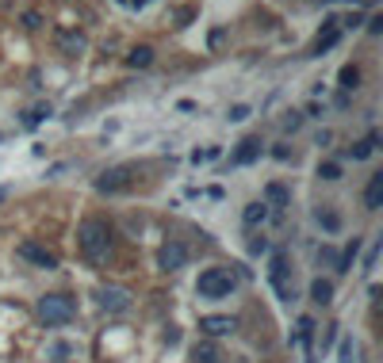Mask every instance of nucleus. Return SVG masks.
Segmentation results:
<instances>
[{
  "label": "nucleus",
  "instance_id": "obj_1",
  "mask_svg": "<svg viewBox=\"0 0 383 363\" xmlns=\"http://www.w3.org/2000/svg\"><path fill=\"white\" fill-rule=\"evenodd\" d=\"M77 245H81V253L88 256L92 264H104L111 256V226L104 222V218H84L81 230H77Z\"/></svg>",
  "mask_w": 383,
  "mask_h": 363
},
{
  "label": "nucleus",
  "instance_id": "obj_2",
  "mask_svg": "<svg viewBox=\"0 0 383 363\" xmlns=\"http://www.w3.org/2000/svg\"><path fill=\"white\" fill-rule=\"evenodd\" d=\"M234 287H238V275H234L230 268H207V272H200V279H196V295L200 298H230Z\"/></svg>",
  "mask_w": 383,
  "mask_h": 363
},
{
  "label": "nucleus",
  "instance_id": "obj_3",
  "mask_svg": "<svg viewBox=\"0 0 383 363\" xmlns=\"http://www.w3.org/2000/svg\"><path fill=\"white\" fill-rule=\"evenodd\" d=\"M77 314V302L69 295H42L39 298V322L42 325H66L73 322Z\"/></svg>",
  "mask_w": 383,
  "mask_h": 363
},
{
  "label": "nucleus",
  "instance_id": "obj_4",
  "mask_svg": "<svg viewBox=\"0 0 383 363\" xmlns=\"http://www.w3.org/2000/svg\"><path fill=\"white\" fill-rule=\"evenodd\" d=\"M268 279H272L276 295H280L283 302H292V298H295V287L288 283V256H283V253H272V268H268Z\"/></svg>",
  "mask_w": 383,
  "mask_h": 363
},
{
  "label": "nucleus",
  "instance_id": "obj_5",
  "mask_svg": "<svg viewBox=\"0 0 383 363\" xmlns=\"http://www.w3.org/2000/svg\"><path fill=\"white\" fill-rule=\"evenodd\" d=\"M184 264H188V245H180V241H165V245L158 248V268L161 272H180Z\"/></svg>",
  "mask_w": 383,
  "mask_h": 363
},
{
  "label": "nucleus",
  "instance_id": "obj_6",
  "mask_svg": "<svg viewBox=\"0 0 383 363\" xmlns=\"http://www.w3.org/2000/svg\"><path fill=\"white\" fill-rule=\"evenodd\" d=\"M16 253H19V260H31L35 268H46V272H54V268H58V256H54L46 245H39V241H24Z\"/></svg>",
  "mask_w": 383,
  "mask_h": 363
},
{
  "label": "nucleus",
  "instance_id": "obj_7",
  "mask_svg": "<svg viewBox=\"0 0 383 363\" xmlns=\"http://www.w3.org/2000/svg\"><path fill=\"white\" fill-rule=\"evenodd\" d=\"M337 42H342V23H337V16H330V19H326V27L318 31L315 46H310V58H322V54H330Z\"/></svg>",
  "mask_w": 383,
  "mask_h": 363
},
{
  "label": "nucleus",
  "instance_id": "obj_8",
  "mask_svg": "<svg viewBox=\"0 0 383 363\" xmlns=\"http://www.w3.org/2000/svg\"><path fill=\"white\" fill-rule=\"evenodd\" d=\"M96 302H100V310H108V314H127V310H131V295H127L123 287H100L96 291Z\"/></svg>",
  "mask_w": 383,
  "mask_h": 363
},
{
  "label": "nucleus",
  "instance_id": "obj_9",
  "mask_svg": "<svg viewBox=\"0 0 383 363\" xmlns=\"http://www.w3.org/2000/svg\"><path fill=\"white\" fill-rule=\"evenodd\" d=\"M131 173L134 168L131 165H115V168H108V173L96 180V191H104V195H111V191H123L127 184H131Z\"/></svg>",
  "mask_w": 383,
  "mask_h": 363
},
{
  "label": "nucleus",
  "instance_id": "obj_10",
  "mask_svg": "<svg viewBox=\"0 0 383 363\" xmlns=\"http://www.w3.org/2000/svg\"><path fill=\"white\" fill-rule=\"evenodd\" d=\"M261 153H265V141H261V138H245V141H238V149L230 153V165H253Z\"/></svg>",
  "mask_w": 383,
  "mask_h": 363
},
{
  "label": "nucleus",
  "instance_id": "obj_11",
  "mask_svg": "<svg viewBox=\"0 0 383 363\" xmlns=\"http://www.w3.org/2000/svg\"><path fill=\"white\" fill-rule=\"evenodd\" d=\"M200 329L207 333V337H230V333L238 329V322H234V317H223V314H211V317H200Z\"/></svg>",
  "mask_w": 383,
  "mask_h": 363
},
{
  "label": "nucleus",
  "instance_id": "obj_12",
  "mask_svg": "<svg viewBox=\"0 0 383 363\" xmlns=\"http://www.w3.org/2000/svg\"><path fill=\"white\" fill-rule=\"evenodd\" d=\"M88 46V39H84V31H58V50L62 54H81V50Z\"/></svg>",
  "mask_w": 383,
  "mask_h": 363
},
{
  "label": "nucleus",
  "instance_id": "obj_13",
  "mask_svg": "<svg viewBox=\"0 0 383 363\" xmlns=\"http://www.w3.org/2000/svg\"><path fill=\"white\" fill-rule=\"evenodd\" d=\"M364 206H368V210H380V206H383V173H375L372 180H368V188H364Z\"/></svg>",
  "mask_w": 383,
  "mask_h": 363
},
{
  "label": "nucleus",
  "instance_id": "obj_14",
  "mask_svg": "<svg viewBox=\"0 0 383 363\" xmlns=\"http://www.w3.org/2000/svg\"><path fill=\"white\" fill-rule=\"evenodd\" d=\"M242 222L245 226H265L268 222V203H245V210H242Z\"/></svg>",
  "mask_w": 383,
  "mask_h": 363
},
{
  "label": "nucleus",
  "instance_id": "obj_15",
  "mask_svg": "<svg viewBox=\"0 0 383 363\" xmlns=\"http://www.w3.org/2000/svg\"><path fill=\"white\" fill-rule=\"evenodd\" d=\"M218 360H223V352L211 340H200V344L192 348V363H218Z\"/></svg>",
  "mask_w": 383,
  "mask_h": 363
},
{
  "label": "nucleus",
  "instance_id": "obj_16",
  "mask_svg": "<svg viewBox=\"0 0 383 363\" xmlns=\"http://www.w3.org/2000/svg\"><path fill=\"white\" fill-rule=\"evenodd\" d=\"M310 302H315V306H330L333 302V283L330 279H315V283H310Z\"/></svg>",
  "mask_w": 383,
  "mask_h": 363
},
{
  "label": "nucleus",
  "instance_id": "obj_17",
  "mask_svg": "<svg viewBox=\"0 0 383 363\" xmlns=\"http://www.w3.org/2000/svg\"><path fill=\"white\" fill-rule=\"evenodd\" d=\"M127 66H131V69H146V66H153V46H134L131 54H127Z\"/></svg>",
  "mask_w": 383,
  "mask_h": 363
},
{
  "label": "nucleus",
  "instance_id": "obj_18",
  "mask_svg": "<svg viewBox=\"0 0 383 363\" xmlns=\"http://www.w3.org/2000/svg\"><path fill=\"white\" fill-rule=\"evenodd\" d=\"M357 253H360V237H353L349 241V245H345V253L342 256H337V264H333V268H337V272H353V260H357Z\"/></svg>",
  "mask_w": 383,
  "mask_h": 363
},
{
  "label": "nucleus",
  "instance_id": "obj_19",
  "mask_svg": "<svg viewBox=\"0 0 383 363\" xmlns=\"http://www.w3.org/2000/svg\"><path fill=\"white\" fill-rule=\"evenodd\" d=\"M265 199L276 206V210H283V206L292 203V195H288V188H283V184H268V188H265Z\"/></svg>",
  "mask_w": 383,
  "mask_h": 363
},
{
  "label": "nucleus",
  "instance_id": "obj_20",
  "mask_svg": "<svg viewBox=\"0 0 383 363\" xmlns=\"http://www.w3.org/2000/svg\"><path fill=\"white\" fill-rule=\"evenodd\" d=\"M337 81H342V88H345V92H357V88H360V69H357V66H342Z\"/></svg>",
  "mask_w": 383,
  "mask_h": 363
},
{
  "label": "nucleus",
  "instance_id": "obj_21",
  "mask_svg": "<svg viewBox=\"0 0 383 363\" xmlns=\"http://www.w3.org/2000/svg\"><path fill=\"white\" fill-rule=\"evenodd\" d=\"M50 115H54V108H50V104H39V108H31V111L24 115V126H39L42 119H50Z\"/></svg>",
  "mask_w": 383,
  "mask_h": 363
},
{
  "label": "nucleus",
  "instance_id": "obj_22",
  "mask_svg": "<svg viewBox=\"0 0 383 363\" xmlns=\"http://www.w3.org/2000/svg\"><path fill=\"white\" fill-rule=\"evenodd\" d=\"M318 180H326V184L342 180V165H337V161H322V165H318Z\"/></svg>",
  "mask_w": 383,
  "mask_h": 363
},
{
  "label": "nucleus",
  "instance_id": "obj_23",
  "mask_svg": "<svg viewBox=\"0 0 383 363\" xmlns=\"http://www.w3.org/2000/svg\"><path fill=\"white\" fill-rule=\"evenodd\" d=\"M318 226H322V230H330V233H337V230H342V218H337V215H333V210H318Z\"/></svg>",
  "mask_w": 383,
  "mask_h": 363
},
{
  "label": "nucleus",
  "instance_id": "obj_24",
  "mask_svg": "<svg viewBox=\"0 0 383 363\" xmlns=\"http://www.w3.org/2000/svg\"><path fill=\"white\" fill-rule=\"evenodd\" d=\"M310 337H315V322H310V317H299V340L310 344Z\"/></svg>",
  "mask_w": 383,
  "mask_h": 363
},
{
  "label": "nucleus",
  "instance_id": "obj_25",
  "mask_svg": "<svg viewBox=\"0 0 383 363\" xmlns=\"http://www.w3.org/2000/svg\"><path fill=\"white\" fill-rule=\"evenodd\" d=\"M299 126H303L299 111H288V115H283V130H299Z\"/></svg>",
  "mask_w": 383,
  "mask_h": 363
},
{
  "label": "nucleus",
  "instance_id": "obj_26",
  "mask_svg": "<svg viewBox=\"0 0 383 363\" xmlns=\"http://www.w3.org/2000/svg\"><path fill=\"white\" fill-rule=\"evenodd\" d=\"M226 119H230V123H242V119H250V108H245V104H234Z\"/></svg>",
  "mask_w": 383,
  "mask_h": 363
},
{
  "label": "nucleus",
  "instance_id": "obj_27",
  "mask_svg": "<svg viewBox=\"0 0 383 363\" xmlns=\"http://www.w3.org/2000/svg\"><path fill=\"white\" fill-rule=\"evenodd\" d=\"M375 260H380V241H375V245L368 248V256H364V272H372V268H375Z\"/></svg>",
  "mask_w": 383,
  "mask_h": 363
},
{
  "label": "nucleus",
  "instance_id": "obj_28",
  "mask_svg": "<svg viewBox=\"0 0 383 363\" xmlns=\"http://www.w3.org/2000/svg\"><path fill=\"white\" fill-rule=\"evenodd\" d=\"M250 253H253V256L268 253V241H265V237H253V241H250Z\"/></svg>",
  "mask_w": 383,
  "mask_h": 363
},
{
  "label": "nucleus",
  "instance_id": "obj_29",
  "mask_svg": "<svg viewBox=\"0 0 383 363\" xmlns=\"http://www.w3.org/2000/svg\"><path fill=\"white\" fill-rule=\"evenodd\" d=\"M337 23H345V27H360V23H364V16H360V12H349V16L337 19Z\"/></svg>",
  "mask_w": 383,
  "mask_h": 363
},
{
  "label": "nucleus",
  "instance_id": "obj_30",
  "mask_svg": "<svg viewBox=\"0 0 383 363\" xmlns=\"http://www.w3.org/2000/svg\"><path fill=\"white\" fill-rule=\"evenodd\" d=\"M50 355H54V360H58V363H62V360H66V355H69V344H62V340H58V344H54V348H50Z\"/></svg>",
  "mask_w": 383,
  "mask_h": 363
},
{
  "label": "nucleus",
  "instance_id": "obj_31",
  "mask_svg": "<svg viewBox=\"0 0 383 363\" xmlns=\"http://www.w3.org/2000/svg\"><path fill=\"white\" fill-rule=\"evenodd\" d=\"M337 363H353V340H342V360Z\"/></svg>",
  "mask_w": 383,
  "mask_h": 363
},
{
  "label": "nucleus",
  "instance_id": "obj_32",
  "mask_svg": "<svg viewBox=\"0 0 383 363\" xmlns=\"http://www.w3.org/2000/svg\"><path fill=\"white\" fill-rule=\"evenodd\" d=\"M272 157H276V161H292V149H288V146H276Z\"/></svg>",
  "mask_w": 383,
  "mask_h": 363
},
{
  "label": "nucleus",
  "instance_id": "obj_33",
  "mask_svg": "<svg viewBox=\"0 0 383 363\" xmlns=\"http://www.w3.org/2000/svg\"><path fill=\"white\" fill-rule=\"evenodd\" d=\"M176 340H180V329H176V325H169V329H165V344H176Z\"/></svg>",
  "mask_w": 383,
  "mask_h": 363
},
{
  "label": "nucleus",
  "instance_id": "obj_34",
  "mask_svg": "<svg viewBox=\"0 0 383 363\" xmlns=\"http://www.w3.org/2000/svg\"><path fill=\"white\" fill-rule=\"evenodd\" d=\"M368 31L380 35V31H383V16H372V19H368Z\"/></svg>",
  "mask_w": 383,
  "mask_h": 363
},
{
  "label": "nucleus",
  "instance_id": "obj_35",
  "mask_svg": "<svg viewBox=\"0 0 383 363\" xmlns=\"http://www.w3.org/2000/svg\"><path fill=\"white\" fill-rule=\"evenodd\" d=\"M24 23H27V27H39V23H42V16H39V12H27Z\"/></svg>",
  "mask_w": 383,
  "mask_h": 363
},
{
  "label": "nucleus",
  "instance_id": "obj_36",
  "mask_svg": "<svg viewBox=\"0 0 383 363\" xmlns=\"http://www.w3.org/2000/svg\"><path fill=\"white\" fill-rule=\"evenodd\" d=\"M192 16H196V12H192V8H180V12H176V19H180V27H188V19Z\"/></svg>",
  "mask_w": 383,
  "mask_h": 363
},
{
  "label": "nucleus",
  "instance_id": "obj_37",
  "mask_svg": "<svg viewBox=\"0 0 383 363\" xmlns=\"http://www.w3.org/2000/svg\"><path fill=\"white\" fill-rule=\"evenodd\" d=\"M223 39H226L223 27H218V31H211V46H223Z\"/></svg>",
  "mask_w": 383,
  "mask_h": 363
},
{
  "label": "nucleus",
  "instance_id": "obj_38",
  "mask_svg": "<svg viewBox=\"0 0 383 363\" xmlns=\"http://www.w3.org/2000/svg\"><path fill=\"white\" fill-rule=\"evenodd\" d=\"M127 4H131V8H146V4H150V0H127Z\"/></svg>",
  "mask_w": 383,
  "mask_h": 363
},
{
  "label": "nucleus",
  "instance_id": "obj_39",
  "mask_svg": "<svg viewBox=\"0 0 383 363\" xmlns=\"http://www.w3.org/2000/svg\"><path fill=\"white\" fill-rule=\"evenodd\" d=\"M119 4H127V0H119Z\"/></svg>",
  "mask_w": 383,
  "mask_h": 363
}]
</instances>
